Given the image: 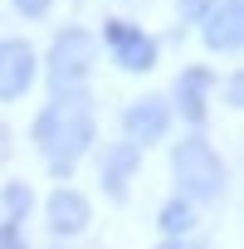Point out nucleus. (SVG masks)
I'll return each instance as SVG.
<instances>
[{
  "label": "nucleus",
  "mask_w": 244,
  "mask_h": 249,
  "mask_svg": "<svg viewBox=\"0 0 244 249\" xmlns=\"http://www.w3.org/2000/svg\"><path fill=\"white\" fill-rule=\"evenodd\" d=\"M171 176H176V191H181L186 200H195V205H210V200L225 196V161H220V152H215L200 132L186 137V142H176V152H171Z\"/></svg>",
  "instance_id": "f03ea898"
},
{
  "label": "nucleus",
  "mask_w": 244,
  "mask_h": 249,
  "mask_svg": "<svg viewBox=\"0 0 244 249\" xmlns=\"http://www.w3.org/2000/svg\"><path fill=\"white\" fill-rule=\"evenodd\" d=\"M0 205H5V220H25L35 210V191L25 181H10L5 191H0Z\"/></svg>",
  "instance_id": "f8f14e48"
},
{
  "label": "nucleus",
  "mask_w": 244,
  "mask_h": 249,
  "mask_svg": "<svg viewBox=\"0 0 244 249\" xmlns=\"http://www.w3.org/2000/svg\"><path fill=\"white\" fill-rule=\"evenodd\" d=\"M166 132H171V103L166 98H137V103L122 107V137L137 142L142 152L157 147Z\"/></svg>",
  "instance_id": "39448f33"
},
{
  "label": "nucleus",
  "mask_w": 244,
  "mask_h": 249,
  "mask_svg": "<svg viewBox=\"0 0 244 249\" xmlns=\"http://www.w3.org/2000/svg\"><path fill=\"white\" fill-rule=\"evenodd\" d=\"M176 10H181V25H200L215 10V0H176Z\"/></svg>",
  "instance_id": "ddd939ff"
},
{
  "label": "nucleus",
  "mask_w": 244,
  "mask_h": 249,
  "mask_svg": "<svg viewBox=\"0 0 244 249\" xmlns=\"http://www.w3.org/2000/svg\"><path fill=\"white\" fill-rule=\"evenodd\" d=\"M142 171V147L137 142H127L122 137L117 147H107L103 152V161H98V181H103V191H107V200H127V186H132V176Z\"/></svg>",
  "instance_id": "6e6552de"
},
{
  "label": "nucleus",
  "mask_w": 244,
  "mask_h": 249,
  "mask_svg": "<svg viewBox=\"0 0 244 249\" xmlns=\"http://www.w3.org/2000/svg\"><path fill=\"white\" fill-rule=\"evenodd\" d=\"M93 59H98V39L83 30V25H64L44 54V78L49 88H83V78L93 73Z\"/></svg>",
  "instance_id": "7ed1b4c3"
},
{
  "label": "nucleus",
  "mask_w": 244,
  "mask_h": 249,
  "mask_svg": "<svg viewBox=\"0 0 244 249\" xmlns=\"http://www.w3.org/2000/svg\"><path fill=\"white\" fill-rule=\"evenodd\" d=\"M93 132H98V117H93V98L83 88H59L35 117V147L44 152V166L59 181L88 157Z\"/></svg>",
  "instance_id": "f257e3e1"
},
{
  "label": "nucleus",
  "mask_w": 244,
  "mask_h": 249,
  "mask_svg": "<svg viewBox=\"0 0 244 249\" xmlns=\"http://www.w3.org/2000/svg\"><path fill=\"white\" fill-rule=\"evenodd\" d=\"M39 78V59L30 39H0V103H15Z\"/></svg>",
  "instance_id": "423d86ee"
},
{
  "label": "nucleus",
  "mask_w": 244,
  "mask_h": 249,
  "mask_svg": "<svg viewBox=\"0 0 244 249\" xmlns=\"http://www.w3.org/2000/svg\"><path fill=\"white\" fill-rule=\"evenodd\" d=\"M157 249H205V239H200V234H195V239H186V234H161Z\"/></svg>",
  "instance_id": "f3484780"
},
{
  "label": "nucleus",
  "mask_w": 244,
  "mask_h": 249,
  "mask_svg": "<svg viewBox=\"0 0 244 249\" xmlns=\"http://www.w3.org/2000/svg\"><path fill=\"white\" fill-rule=\"evenodd\" d=\"M0 249H30L25 244V220H0Z\"/></svg>",
  "instance_id": "4468645a"
},
{
  "label": "nucleus",
  "mask_w": 244,
  "mask_h": 249,
  "mask_svg": "<svg viewBox=\"0 0 244 249\" xmlns=\"http://www.w3.org/2000/svg\"><path fill=\"white\" fill-rule=\"evenodd\" d=\"M15 10H20L25 20H44V15L54 10V0H15Z\"/></svg>",
  "instance_id": "dca6fc26"
},
{
  "label": "nucleus",
  "mask_w": 244,
  "mask_h": 249,
  "mask_svg": "<svg viewBox=\"0 0 244 249\" xmlns=\"http://www.w3.org/2000/svg\"><path fill=\"white\" fill-rule=\"evenodd\" d=\"M210 54H239L244 49V0H215V10L200 20Z\"/></svg>",
  "instance_id": "0eeeda50"
},
{
  "label": "nucleus",
  "mask_w": 244,
  "mask_h": 249,
  "mask_svg": "<svg viewBox=\"0 0 244 249\" xmlns=\"http://www.w3.org/2000/svg\"><path fill=\"white\" fill-rule=\"evenodd\" d=\"M210 88H215V73L205 64L181 69V78H176V107H181V117L191 122V127H200V122L210 117Z\"/></svg>",
  "instance_id": "9d476101"
},
{
  "label": "nucleus",
  "mask_w": 244,
  "mask_h": 249,
  "mask_svg": "<svg viewBox=\"0 0 244 249\" xmlns=\"http://www.w3.org/2000/svg\"><path fill=\"white\" fill-rule=\"evenodd\" d=\"M225 107H234V112L244 107V73H229L225 78Z\"/></svg>",
  "instance_id": "2eb2a0df"
},
{
  "label": "nucleus",
  "mask_w": 244,
  "mask_h": 249,
  "mask_svg": "<svg viewBox=\"0 0 244 249\" xmlns=\"http://www.w3.org/2000/svg\"><path fill=\"white\" fill-rule=\"evenodd\" d=\"M103 44H107V54H112V64L122 69V73H152L157 69V39L142 30V25H132V20H107L103 25Z\"/></svg>",
  "instance_id": "20e7f679"
},
{
  "label": "nucleus",
  "mask_w": 244,
  "mask_h": 249,
  "mask_svg": "<svg viewBox=\"0 0 244 249\" xmlns=\"http://www.w3.org/2000/svg\"><path fill=\"white\" fill-rule=\"evenodd\" d=\"M59 249H64V239H59Z\"/></svg>",
  "instance_id": "a211bd4d"
},
{
  "label": "nucleus",
  "mask_w": 244,
  "mask_h": 249,
  "mask_svg": "<svg viewBox=\"0 0 244 249\" xmlns=\"http://www.w3.org/2000/svg\"><path fill=\"white\" fill-rule=\"evenodd\" d=\"M157 230H161V234H191V230H195V200H186V196L166 200L161 215H157Z\"/></svg>",
  "instance_id": "9b49d317"
},
{
  "label": "nucleus",
  "mask_w": 244,
  "mask_h": 249,
  "mask_svg": "<svg viewBox=\"0 0 244 249\" xmlns=\"http://www.w3.org/2000/svg\"><path fill=\"white\" fill-rule=\"evenodd\" d=\"M44 220H49V234H59V239H73V234H83V230H88V220H93V205H88V196H83V191H73V186H59V191L49 196V205H44Z\"/></svg>",
  "instance_id": "1a4fd4ad"
}]
</instances>
